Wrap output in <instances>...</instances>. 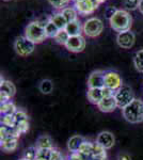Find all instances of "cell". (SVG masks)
Segmentation results:
<instances>
[{
  "label": "cell",
  "instance_id": "cell-8",
  "mask_svg": "<svg viewBox=\"0 0 143 160\" xmlns=\"http://www.w3.org/2000/svg\"><path fill=\"white\" fill-rule=\"evenodd\" d=\"M100 2L97 0H80L74 3V8L77 12L81 15H88L95 11L100 6Z\"/></svg>",
  "mask_w": 143,
  "mask_h": 160
},
{
  "label": "cell",
  "instance_id": "cell-4",
  "mask_svg": "<svg viewBox=\"0 0 143 160\" xmlns=\"http://www.w3.org/2000/svg\"><path fill=\"white\" fill-rule=\"evenodd\" d=\"M104 24L97 17L88 18L84 24V33L89 38H96L103 32Z\"/></svg>",
  "mask_w": 143,
  "mask_h": 160
},
{
  "label": "cell",
  "instance_id": "cell-43",
  "mask_svg": "<svg viewBox=\"0 0 143 160\" xmlns=\"http://www.w3.org/2000/svg\"><path fill=\"white\" fill-rule=\"evenodd\" d=\"M36 160H44V159H36Z\"/></svg>",
  "mask_w": 143,
  "mask_h": 160
},
{
  "label": "cell",
  "instance_id": "cell-22",
  "mask_svg": "<svg viewBox=\"0 0 143 160\" xmlns=\"http://www.w3.org/2000/svg\"><path fill=\"white\" fill-rule=\"evenodd\" d=\"M93 148H94V143L84 140V143L81 144V146L78 149V152L81 155H84L85 158H91L92 153H93Z\"/></svg>",
  "mask_w": 143,
  "mask_h": 160
},
{
  "label": "cell",
  "instance_id": "cell-25",
  "mask_svg": "<svg viewBox=\"0 0 143 160\" xmlns=\"http://www.w3.org/2000/svg\"><path fill=\"white\" fill-rule=\"evenodd\" d=\"M134 65L139 73L143 74V49L138 50L134 57Z\"/></svg>",
  "mask_w": 143,
  "mask_h": 160
},
{
  "label": "cell",
  "instance_id": "cell-32",
  "mask_svg": "<svg viewBox=\"0 0 143 160\" xmlns=\"http://www.w3.org/2000/svg\"><path fill=\"white\" fill-rule=\"evenodd\" d=\"M140 0H124V7L127 11H134L139 9Z\"/></svg>",
  "mask_w": 143,
  "mask_h": 160
},
{
  "label": "cell",
  "instance_id": "cell-3",
  "mask_svg": "<svg viewBox=\"0 0 143 160\" xmlns=\"http://www.w3.org/2000/svg\"><path fill=\"white\" fill-rule=\"evenodd\" d=\"M122 111L123 117L127 122L131 124L143 122V100L136 98L124 109H122Z\"/></svg>",
  "mask_w": 143,
  "mask_h": 160
},
{
  "label": "cell",
  "instance_id": "cell-28",
  "mask_svg": "<svg viewBox=\"0 0 143 160\" xmlns=\"http://www.w3.org/2000/svg\"><path fill=\"white\" fill-rule=\"evenodd\" d=\"M47 1L49 2V4L53 8H54L56 10L62 11L63 9L69 7V2H71L72 0H47Z\"/></svg>",
  "mask_w": 143,
  "mask_h": 160
},
{
  "label": "cell",
  "instance_id": "cell-27",
  "mask_svg": "<svg viewBox=\"0 0 143 160\" xmlns=\"http://www.w3.org/2000/svg\"><path fill=\"white\" fill-rule=\"evenodd\" d=\"M54 90V83L51 80L49 79H44L41 81L40 83V91L43 94H50Z\"/></svg>",
  "mask_w": 143,
  "mask_h": 160
},
{
  "label": "cell",
  "instance_id": "cell-33",
  "mask_svg": "<svg viewBox=\"0 0 143 160\" xmlns=\"http://www.w3.org/2000/svg\"><path fill=\"white\" fill-rule=\"evenodd\" d=\"M16 129L19 131L20 133H25L29 130V122L28 120H25V121H20V122H17L15 123V126H14Z\"/></svg>",
  "mask_w": 143,
  "mask_h": 160
},
{
  "label": "cell",
  "instance_id": "cell-14",
  "mask_svg": "<svg viewBox=\"0 0 143 160\" xmlns=\"http://www.w3.org/2000/svg\"><path fill=\"white\" fill-rule=\"evenodd\" d=\"M88 99L91 104L98 105L100 102L105 98L104 95V89L103 88H89L87 93Z\"/></svg>",
  "mask_w": 143,
  "mask_h": 160
},
{
  "label": "cell",
  "instance_id": "cell-29",
  "mask_svg": "<svg viewBox=\"0 0 143 160\" xmlns=\"http://www.w3.org/2000/svg\"><path fill=\"white\" fill-rule=\"evenodd\" d=\"M69 38H71V37H69V34L66 32V30L63 29V30L59 31L58 34H57V37L54 38V41H56L58 44H60V45L65 46V44L67 43V41H69Z\"/></svg>",
  "mask_w": 143,
  "mask_h": 160
},
{
  "label": "cell",
  "instance_id": "cell-18",
  "mask_svg": "<svg viewBox=\"0 0 143 160\" xmlns=\"http://www.w3.org/2000/svg\"><path fill=\"white\" fill-rule=\"evenodd\" d=\"M35 146L38 149H50L54 148L53 140L49 136L43 135L41 137H38V139L36 140Z\"/></svg>",
  "mask_w": 143,
  "mask_h": 160
},
{
  "label": "cell",
  "instance_id": "cell-36",
  "mask_svg": "<svg viewBox=\"0 0 143 160\" xmlns=\"http://www.w3.org/2000/svg\"><path fill=\"white\" fill-rule=\"evenodd\" d=\"M118 11V9H115L114 7H110V8H108L107 10H106V17L110 20L111 19V17L113 16L114 14H115V12Z\"/></svg>",
  "mask_w": 143,
  "mask_h": 160
},
{
  "label": "cell",
  "instance_id": "cell-39",
  "mask_svg": "<svg viewBox=\"0 0 143 160\" xmlns=\"http://www.w3.org/2000/svg\"><path fill=\"white\" fill-rule=\"evenodd\" d=\"M139 12L143 14V0H140V3H139Z\"/></svg>",
  "mask_w": 143,
  "mask_h": 160
},
{
  "label": "cell",
  "instance_id": "cell-16",
  "mask_svg": "<svg viewBox=\"0 0 143 160\" xmlns=\"http://www.w3.org/2000/svg\"><path fill=\"white\" fill-rule=\"evenodd\" d=\"M0 143H1L2 151L6 152V153H13L14 151H16V148L18 146V139L8 137L3 141L0 142Z\"/></svg>",
  "mask_w": 143,
  "mask_h": 160
},
{
  "label": "cell",
  "instance_id": "cell-12",
  "mask_svg": "<svg viewBox=\"0 0 143 160\" xmlns=\"http://www.w3.org/2000/svg\"><path fill=\"white\" fill-rule=\"evenodd\" d=\"M96 143L101 145L104 148L110 149L115 144V138H114L113 133L110 132V131H101L96 138Z\"/></svg>",
  "mask_w": 143,
  "mask_h": 160
},
{
  "label": "cell",
  "instance_id": "cell-21",
  "mask_svg": "<svg viewBox=\"0 0 143 160\" xmlns=\"http://www.w3.org/2000/svg\"><path fill=\"white\" fill-rule=\"evenodd\" d=\"M50 20L59 28L60 30L65 29L67 24H69L66 18L63 16V14H62L61 12H58V13H56V14H54L53 16L50 17Z\"/></svg>",
  "mask_w": 143,
  "mask_h": 160
},
{
  "label": "cell",
  "instance_id": "cell-9",
  "mask_svg": "<svg viewBox=\"0 0 143 160\" xmlns=\"http://www.w3.org/2000/svg\"><path fill=\"white\" fill-rule=\"evenodd\" d=\"M135 42H136V37L130 30L119 33L116 37V43L123 49H130L135 45Z\"/></svg>",
  "mask_w": 143,
  "mask_h": 160
},
{
  "label": "cell",
  "instance_id": "cell-40",
  "mask_svg": "<svg viewBox=\"0 0 143 160\" xmlns=\"http://www.w3.org/2000/svg\"><path fill=\"white\" fill-rule=\"evenodd\" d=\"M98 2H100V3H101V2H104V1H106V0H97Z\"/></svg>",
  "mask_w": 143,
  "mask_h": 160
},
{
  "label": "cell",
  "instance_id": "cell-17",
  "mask_svg": "<svg viewBox=\"0 0 143 160\" xmlns=\"http://www.w3.org/2000/svg\"><path fill=\"white\" fill-rule=\"evenodd\" d=\"M84 139L81 136H73L71 139L67 142V149L69 153H75L78 152V149L81 146V144L84 143Z\"/></svg>",
  "mask_w": 143,
  "mask_h": 160
},
{
  "label": "cell",
  "instance_id": "cell-2",
  "mask_svg": "<svg viewBox=\"0 0 143 160\" xmlns=\"http://www.w3.org/2000/svg\"><path fill=\"white\" fill-rule=\"evenodd\" d=\"M28 40L34 44H40L44 42L47 38L45 30V22H42L40 20H35V22H30L27 27L25 28V34Z\"/></svg>",
  "mask_w": 143,
  "mask_h": 160
},
{
  "label": "cell",
  "instance_id": "cell-6",
  "mask_svg": "<svg viewBox=\"0 0 143 160\" xmlns=\"http://www.w3.org/2000/svg\"><path fill=\"white\" fill-rule=\"evenodd\" d=\"M14 49L16 53L20 57H28L34 51L35 44L28 40L26 37H19L15 40Z\"/></svg>",
  "mask_w": 143,
  "mask_h": 160
},
{
  "label": "cell",
  "instance_id": "cell-20",
  "mask_svg": "<svg viewBox=\"0 0 143 160\" xmlns=\"http://www.w3.org/2000/svg\"><path fill=\"white\" fill-rule=\"evenodd\" d=\"M17 110L18 109L16 108V106L11 100L3 102L0 106V113H1V115H14Z\"/></svg>",
  "mask_w": 143,
  "mask_h": 160
},
{
  "label": "cell",
  "instance_id": "cell-34",
  "mask_svg": "<svg viewBox=\"0 0 143 160\" xmlns=\"http://www.w3.org/2000/svg\"><path fill=\"white\" fill-rule=\"evenodd\" d=\"M49 160H64V157L62 155L61 152L59 149L53 148L50 152V157H49Z\"/></svg>",
  "mask_w": 143,
  "mask_h": 160
},
{
  "label": "cell",
  "instance_id": "cell-23",
  "mask_svg": "<svg viewBox=\"0 0 143 160\" xmlns=\"http://www.w3.org/2000/svg\"><path fill=\"white\" fill-rule=\"evenodd\" d=\"M61 13L63 14V16L65 17L67 22H74V20H77V16H78V12L77 10L75 9L74 7H67L65 9H63L61 11Z\"/></svg>",
  "mask_w": 143,
  "mask_h": 160
},
{
  "label": "cell",
  "instance_id": "cell-35",
  "mask_svg": "<svg viewBox=\"0 0 143 160\" xmlns=\"http://www.w3.org/2000/svg\"><path fill=\"white\" fill-rule=\"evenodd\" d=\"M14 118H15V123H17L20 122V121L28 120V115L24 110H17L16 113L14 114Z\"/></svg>",
  "mask_w": 143,
  "mask_h": 160
},
{
  "label": "cell",
  "instance_id": "cell-5",
  "mask_svg": "<svg viewBox=\"0 0 143 160\" xmlns=\"http://www.w3.org/2000/svg\"><path fill=\"white\" fill-rule=\"evenodd\" d=\"M114 97L118 102V108L120 109H124L126 106H128L131 102L136 99L132 90L127 86H123L121 89H119L114 93Z\"/></svg>",
  "mask_w": 143,
  "mask_h": 160
},
{
  "label": "cell",
  "instance_id": "cell-7",
  "mask_svg": "<svg viewBox=\"0 0 143 160\" xmlns=\"http://www.w3.org/2000/svg\"><path fill=\"white\" fill-rule=\"evenodd\" d=\"M105 87L108 89L116 92L119 89L123 87L122 78L119 73L114 71H106L105 72Z\"/></svg>",
  "mask_w": 143,
  "mask_h": 160
},
{
  "label": "cell",
  "instance_id": "cell-13",
  "mask_svg": "<svg viewBox=\"0 0 143 160\" xmlns=\"http://www.w3.org/2000/svg\"><path fill=\"white\" fill-rule=\"evenodd\" d=\"M97 108L101 112H105V113L113 112V111L118 108V102H116V99H115V97H114V95L113 96L105 97V98L97 105Z\"/></svg>",
  "mask_w": 143,
  "mask_h": 160
},
{
  "label": "cell",
  "instance_id": "cell-10",
  "mask_svg": "<svg viewBox=\"0 0 143 160\" xmlns=\"http://www.w3.org/2000/svg\"><path fill=\"white\" fill-rule=\"evenodd\" d=\"M66 49L71 52H81L85 48V38L82 35H77V37H71L65 44Z\"/></svg>",
  "mask_w": 143,
  "mask_h": 160
},
{
  "label": "cell",
  "instance_id": "cell-31",
  "mask_svg": "<svg viewBox=\"0 0 143 160\" xmlns=\"http://www.w3.org/2000/svg\"><path fill=\"white\" fill-rule=\"evenodd\" d=\"M1 125L8 128H12L15 126L14 115H1Z\"/></svg>",
  "mask_w": 143,
  "mask_h": 160
},
{
  "label": "cell",
  "instance_id": "cell-30",
  "mask_svg": "<svg viewBox=\"0 0 143 160\" xmlns=\"http://www.w3.org/2000/svg\"><path fill=\"white\" fill-rule=\"evenodd\" d=\"M24 158L27 160H36L38 158V148L36 146H30L25 151Z\"/></svg>",
  "mask_w": 143,
  "mask_h": 160
},
{
  "label": "cell",
  "instance_id": "cell-19",
  "mask_svg": "<svg viewBox=\"0 0 143 160\" xmlns=\"http://www.w3.org/2000/svg\"><path fill=\"white\" fill-rule=\"evenodd\" d=\"M0 91L7 93L10 97L14 96L16 94V88H15L14 83L10 80H4L1 78V83H0Z\"/></svg>",
  "mask_w": 143,
  "mask_h": 160
},
{
  "label": "cell",
  "instance_id": "cell-42",
  "mask_svg": "<svg viewBox=\"0 0 143 160\" xmlns=\"http://www.w3.org/2000/svg\"><path fill=\"white\" fill-rule=\"evenodd\" d=\"M19 160H27V159H26V158H24V157H23V158H20Z\"/></svg>",
  "mask_w": 143,
  "mask_h": 160
},
{
  "label": "cell",
  "instance_id": "cell-38",
  "mask_svg": "<svg viewBox=\"0 0 143 160\" xmlns=\"http://www.w3.org/2000/svg\"><path fill=\"white\" fill-rule=\"evenodd\" d=\"M118 160H131V157L127 153H121V154H119Z\"/></svg>",
  "mask_w": 143,
  "mask_h": 160
},
{
  "label": "cell",
  "instance_id": "cell-15",
  "mask_svg": "<svg viewBox=\"0 0 143 160\" xmlns=\"http://www.w3.org/2000/svg\"><path fill=\"white\" fill-rule=\"evenodd\" d=\"M66 32L69 34V37H77V35H81V32H84V25L79 20H74V22H69L65 28Z\"/></svg>",
  "mask_w": 143,
  "mask_h": 160
},
{
  "label": "cell",
  "instance_id": "cell-26",
  "mask_svg": "<svg viewBox=\"0 0 143 160\" xmlns=\"http://www.w3.org/2000/svg\"><path fill=\"white\" fill-rule=\"evenodd\" d=\"M106 151H107V149L104 148L103 146L95 142L91 158H107V153H106Z\"/></svg>",
  "mask_w": 143,
  "mask_h": 160
},
{
  "label": "cell",
  "instance_id": "cell-24",
  "mask_svg": "<svg viewBox=\"0 0 143 160\" xmlns=\"http://www.w3.org/2000/svg\"><path fill=\"white\" fill-rule=\"evenodd\" d=\"M45 30H46V34H47V38H56L57 34H58V32L60 31L59 28L57 27V26L50 20V18H49L47 22H45Z\"/></svg>",
  "mask_w": 143,
  "mask_h": 160
},
{
  "label": "cell",
  "instance_id": "cell-41",
  "mask_svg": "<svg viewBox=\"0 0 143 160\" xmlns=\"http://www.w3.org/2000/svg\"><path fill=\"white\" fill-rule=\"evenodd\" d=\"M72 1H73V2H74V3H75V2H77V1H80V0H72Z\"/></svg>",
  "mask_w": 143,
  "mask_h": 160
},
{
  "label": "cell",
  "instance_id": "cell-11",
  "mask_svg": "<svg viewBox=\"0 0 143 160\" xmlns=\"http://www.w3.org/2000/svg\"><path fill=\"white\" fill-rule=\"evenodd\" d=\"M89 88H104L105 87V72L97 69L90 74L88 79Z\"/></svg>",
  "mask_w": 143,
  "mask_h": 160
},
{
  "label": "cell",
  "instance_id": "cell-1",
  "mask_svg": "<svg viewBox=\"0 0 143 160\" xmlns=\"http://www.w3.org/2000/svg\"><path fill=\"white\" fill-rule=\"evenodd\" d=\"M110 27L114 31L121 33L130 30L132 25V17L127 10H118L115 14L109 20Z\"/></svg>",
  "mask_w": 143,
  "mask_h": 160
},
{
  "label": "cell",
  "instance_id": "cell-37",
  "mask_svg": "<svg viewBox=\"0 0 143 160\" xmlns=\"http://www.w3.org/2000/svg\"><path fill=\"white\" fill-rule=\"evenodd\" d=\"M10 100H11V97H10L7 93L0 91V102H1V104L7 102H10Z\"/></svg>",
  "mask_w": 143,
  "mask_h": 160
}]
</instances>
